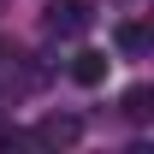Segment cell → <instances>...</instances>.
Instances as JSON below:
<instances>
[{"label": "cell", "mask_w": 154, "mask_h": 154, "mask_svg": "<svg viewBox=\"0 0 154 154\" xmlns=\"http://www.w3.org/2000/svg\"><path fill=\"white\" fill-rule=\"evenodd\" d=\"M89 24H95V0H48V12H42V30L59 36V42L83 36Z\"/></svg>", "instance_id": "cell-1"}, {"label": "cell", "mask_w": 154, "mask_h": 154, "mask_svg": "<svg viewBox=\"0 0 154 154\" xmlns=\"http://www.w3.org/2000/svg\"><path fill=\"white\" fill-rule=\"evenodd\" d=\"M77 136H83V119H71V113H48L36 125V142H48V148H71Z\"/></svg>", "instance_id": "cell-2"}, {"label": "cell", "mask_w": 154, "mask_h": 154, "mask_svg": "<svg viewBox=\"0 0 154 154\" xmlns=\"http://www.w3.org/2000/svg\"><path fill=\"white\" fill-rule=\"evenodd\" d=\"M107 65H113V59L101 54V48H83V54L71 59V77L83 83V89H95V83H107Z\"/></svg>", "instance_id": "cell-3"}, {"label": "cell", "mask_w": 154, "mask_h": 154, "mask_svg": "<svg viewBox=\"0 0 154 154\" xmlns=\"http://www.w3.org/2000/svg\"><path fill=\"white\" fill-rule=\"evenodd\" d=\"M148 89H142V83H136V89H125V119H131V125H148V119H154V107H148Z\"/></svg>", "instance_id": "cell-4"}, {"label": "cell", "mask_w": 154, "mask_h": 154, "mask_svg": "<svg viewBox=\"0 0 154 154\" xmlns=\"http://www.w3.org/2000/svg\"><path fill=\"white\" fill-rule=\"evenodd\" d=\"M119 54H131V59H136V54H148V30H142L136 18H131V24H119Z\"/></svg>", "instance_id": "cell-5"}]
</instances>
